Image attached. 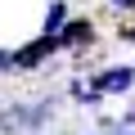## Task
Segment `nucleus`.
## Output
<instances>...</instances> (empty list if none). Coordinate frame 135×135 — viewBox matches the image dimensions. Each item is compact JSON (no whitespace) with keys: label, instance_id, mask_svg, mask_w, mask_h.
Segmentation results:
<instances>
[{"label":"nucleus","instance_id":"obj_1","mask_svg":"<svg viewBox=\"0 0 135 135\" xmlns=\"http://www.w3.org/2000/svg\"><path fill=\"white\" fill-rule=\"evenodd\" d=\"M50 50H59V36H54V32H45L41 41H32V45H23V50L14 54V63H18V68H36V63H41V59H45Z\"/></svg>","mask_w":135,"mask_h":135},{"label":"nucleus","instance_id":"obj_5","mask_svg":"<svg viewBox=\"0 0 135 135\" xmlns=\"http://www.w3.org/2000/svg\"><path fill=\"white\" fill-rule=\"evenodd\" d=\"M5 63H14V54H5V50H0V68H5Z\"/></svg>","mask_w":135,"mask_h":135},{"label":"nucleus","instance_id":"obj_4","mask_svg":"<svg viewBox=\"0 0 135 135\" xmlns=\"http://www.w3.org/2000/svg\"><path fill=\"white\" fill-rule=\"evenodd\" d=\"M63 23V5H50V18H45V32H54Z\"/></svg>","mask_w":135,"mask_h":135},{"label":"nucleus","instance_id":"obj_2","mask_svg":"<svg viewBox=\"0 0 135 135\" xmlns=\"http://www.w3.org/2000/svg\"><path fill=\"white\" fill-rule=\"evenodd\" d=\"M122 86H131V68H117V72H104V77L95 81V90H122Z\"/></svg>","mask_w":135,"mask_h":135},{"label":"nucleus","instance_id":"obj_6","mask_svg":"<svg viewBox=\"0 0 135 135\" xmlns=\"http://www.w3.org/2000/svg\"><path fill=\"white\" fill-rule=\"evenodd\" d=\"M117 5H131V0H117Z\"/></svg>","mask_w":135,"mask_h":135},{"label":"nucleus","instance_id":"obj_3","mask_svg":"<svg viewBox=\"0 0 135 135\" xmlns=\"http://www.w3.org/2000/svg\"><path fill=\"white\" fill-rule=\"evenodd\" d=\"M86 36H90V27H86V23H72V27L59 36V45H72V41H86Z\"/></svg>","mask_w":135,"mask_h":135}]
</instances>
